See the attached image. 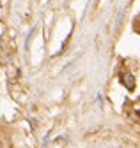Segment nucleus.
Here are the masks:
<instances>
[{"mask_svg": "<svg viewBox=\"0 0 140 148\" xmlns=\"http://www.w3.org/2000/svg\"><path fill=\"white\" fill-rule=\"evenodd\" d=\"M121 78H122L121 81L124 83V86H126L128 90H133V88H135V78H133V74H131V72H124Z\"/></svg>", "mask_w": 140, "mask_h": 148, "instance_id": "obj_1", "label": "nucleus"}]
</instances>
